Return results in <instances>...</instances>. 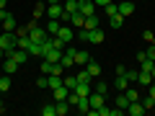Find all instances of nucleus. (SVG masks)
<instances>
[{
    "label": "nucleus",
    "mask_w": 155,
    "mask_h": 116,
    "mask_svg": "<svg viewBox=\"0 0 155 116\" xmlns=\"http://www.w3.org/2000/svg\"><path fill=\"white\" fill-rule=\"evenodd\" d=\"M5 3H8V0H0V8H5Z\"/></svg>",
    "instance_id": "45"
},
{
    "label": "nucleus",
    "mask_w": 155,
    "mask_h": 116,
    "mask_svg": "<svg viewBox=\"0 0 155 116\" xmlns=\"http://www.w3.org/2000/svg\"><path fill=\"white\" fill-rule=\"evenodd\" d=\"M54 103H57V116H65L70 111V103L67 101H54Z\"/></svg>",
    "instance_id": "24"
},
{
    "label": "nucleus",
    "mask_w": 155,
    "mask_h": 116,
    "mask_svg": "<svg viewBox=\"0 0 155 116\" xmlns=\"http://www.w3.org/2000/svg\"><path fill=\"white\" fill-rule=\"evenodd\" d=\"M52 93H54V101H67V95H70V88L60 85V88H54Z\"/></svg>",
    "instance_id": "15"
},
{
    "label": "nucleus",
    "mask_w": 155,
    "mask_h": 116,
    "mask_svg": "<svg viewBox=\"0 0 155 116\" xmlns=\"http://www.w3.org/2000/svg\"><path fill=\"white\" fill-rule=\"evenodd\" d=\"M124 75H127V80H129V83H137V75H140V70H127Z\"/></svg>",
    "instance_id": "33"
},
{
    "label": "nucleus",
    "mask_w": 155,
    "mask_h": 116,
    "mask_svg": "<svg viewBox=\"0 0 155 116\" xmlns=\"http://www.w3.org/2000/svg\"><path fill=\"white\" fill-rule=\"evenodd\" d=\"M129 85H132V83L127 80V75H116V90H119V93H124Z\"/></svg>",
    "instance_id": "16"
},
{
    "label": "nucleus",
    "mask_w": 155,
    "mask_h": 116,
    "mask_svg": "<svg viewBox=\"0 0 155 116\" xmlns=\"http://www.w3.org/2000/svg\"><path fill=\"white\" fill-rule=\"evenodd\" d=\"M11 90V75H3L0 77V93H8Z\"/></svg>",
    "instance_id": "26"
},
{
    "label": "nucleus",
    "mask_w": 155,
    "mask_h": 116,
    "mask_svg": "<svg viewBox=\"0 0 155 116\" xmlns=\"http://www.w3.org/2000/svg\"><path fill=\"white\" fill-rule=\"evenodd\" d=\"M16 47H18V49H26V52H28V47H31V39H28V36H16Z\"/></svg>",
    "instance_id": "20"
},
{
    "label": "nucleus",
    "mask_w": 155,
    "mask_h": 116,
    "mask_svg": "<svg viewBox=\"0 0 155 116\" xmlns=\"http://www.w3.org/2000/svg\"><path fill=\"white\" fill-rule=\"evenodd\" d=\"M75 77H78V83H88V85H91V80H93V77L88 75V70H85V67H80V70L75 72Z\"/></svg>",
    "instance_id": "17"
},
{
    "label": "nucleus",
    "mask_w": 155,
    "mask_h": 116,
    "mask_svg": "<svg viewBox=\"0 0 155 116\" xmlns=\"http://www.w3.org/2000/svg\"><path fill=\"white\" fill-rule=\"evenodd\" d=\"M83 28H85V31H93V28H98V21H96V16H88V18H85Z\"/></svg>",
    "instance_id": "25"
},
{
    "label": "nucleus",
    "mask_w": 155,
    "mask_h": 116,
    "mask_svg": "<svg viewBox=\"0 0 155 116\" xmlns=\"http://www.w3.org/2000/svg\"><path fill=\"white\" fill-rule=\"evenodd\" d=\"M93 3H96V5H101V8H104V5H109V3H114V0H93Z\"/></svg>",
    "instance_id": "39"
},
{
    "label": "nucleus",
    "mask_w": 155,
    "mask_h": 116,
    "mask_svg": "<svg viewBox=\"0 0 155 116\" xmlns=\"http://www.w3.org/2000/svg\"><path fill=\"white\" fill-rule=\"evenodd\" d=\"M47 36H49V34H47V28H41V26H34L31 31H28V39H31L34 44H39V41H44Z\"/></svg>",
    "instance_id": "2"
},
{
    "label": "nucleus",
    "mask_w": 155,
    "mask_h": 116,
    "mask_svg": "<svg viewBox=\"0 0 155 116\" xmlns=\"http://www.w3.org/2000/svg\"><path fill=\"white\" fill-rule=\"evenodd\" d=\"M62 8H65L67 13H75V11H78V0H65V3H62Z\"/></svg>",
    "instance_id": "30"
},
{
    "label": "nucleus",
    "mask_w": 155,
    "mask_h": 116,
    "mask_svg": "<svg viewBox=\"0 0 155 116\" xmlns=\"http://www.w3.org/2000/svg\"><path fill=\"white\" fill-rule=\"evenodd\" d=\"M3 111H5V103H3V101H0V114H3Z\"/></svg>",
    "instance_id": "44"
},
{
    "label": "nucleus",
    "mask_w": 155,
    "mask_h": 116,
    "mask_svg": "<svg viewBox=\"0 0 155 116\" xmlns=\"http://www.w3.org/2000/svg\"><path fill=\"white\" fill-rule=\"evenodd\" d=\"M124 95L129 98V103H132V101H140V93H137V88H127V90H124Z\"/></svg>",
    "instance_id": "31"
},
{
    "label": "nucleus",
    "mask_w": 155,
    "mask_h": 116,
    "mask_svg": "<svg viewBox=\"0 0 155 116\" xmlns=\"http://www.w3.org/2000/svg\"><path fill=\"white\" fill-rule=\"evenodd\" d=\"M41 116H57V103H47V106H41Z\"/></svg>",
    "instance_id": "22"
},
{
    "label": "nucleus",
    "mask_w": 155,
    "mask_h": 116,
    "mask_svg": "<svg viewBox=\"0 0 155 116\" xmlns=\"http://www.w3.org/2000/svg\"><path fill=\"white\" fill-rule=\"evenodd\" d=\"M78 11L83 13L85 18H88V16H96V3H93V0H78Z\"/></svg>",
    "instance_id": "1"
},
{
    "label": "nucleus",
    "mask_w": 155,
    "mask_h": 116,
    "mask_svg": "<svg viewBox=\"0 0 155 116\" xmlns=\"http://www.w3.org/2000/svg\"><path fill=\"white\" fill-rule=\"evenodd\" d=\"M109 26H111V28H122V26H124V16H119V13L111 16V18H109Z\"/></svg>",
    "instance_id": "21"
},
{
    "label": "nucleus",
    "mask_w": 155,
    "mask_h": 116,
    "mask_svg": "<svg viewBox=\"0 0 155 116\" xmlns=\"http://www.w3.org/2000/svg\"><path fill=\"white\" fill-rule=\"evenodd\" d=\"M3 60H5V52H3V47H0V62H3Z\"/></svg>",
    "instance_id": "42"
},
{
    "label": "nucleus",
    "mask_w": 155,
    "mask_h": 116,
    "mask_svg": "<svg viewBox=\"0 0 155 116\" xmlns=\"http://www.w3.org/2000/svg\"><path fill=\"white\" fill-rule=\"evenodd\" d=\"M88 62H91V54H88V52H75V65H78V67H85Z\"/></svg>",
    "instance_id": "14"
},
{
    "label": "nucleus",
    "mask_w": 155,
    "mask_h": 116,
    "mask_svg": "<svg viewBox=\"0 0 155 116\" xmlns=\"http://www.w3.org/2000/svg\"><path fill=\"white\" fill-rule=\"evenodd\" d=\"M44 3H47V0H44Z\"/></svg>",
    "instance_id": "47"
},
{
    "label": "nucleus",
    "mask_w": 155,
    "mask_h": 116,
    "mask_svg": "<svg viewBox=\"0 0 155 116\" xmlns=\"http://www.w3.org/2000/svg\"><path fill=\"white\" fill-rule=\"evenodd\" d=\"M3 70H5V75H13V72L18 70V62L13 60V57H5V62H3Z\"/></svg>",
    "instance_id": "13"
},
{
    "label": "nucleus",
    "mask_w": 155,
    "mask_h": 116,
    "mask_svg": "<svg viewBox=\"0 0 155 116\" xmlns=\"http://www.w3.org/2000/svg\"><path fill=\"white\" fill-rule=\"evenodd\" d=\"M8 16H11V13H8V11H5V8H0V21H5V18H8Z\"/></svg>",
    "instance_id": "40"
},
{
    "label": "nucleus",
    "mask_w": 155,
    "mask_h": 116,
    "mask_svg": "<svg viewBox=\"0 0 155 116\" xmlns=\"http://www.w3.org/2000/svg\"><path fill=\"white\" fill-rule=\"evenodd\" d=\"M85 70H88V75H91V77H98V75H101V67H98V62H93V60H91L88 65H85Z\"/></svg>",
    "instance_id": "19"
},
{
    "label": "nucleus",
    "mask_w": 155,
    "mask_h": 116,
    "mask_svg": "<svg viewBox=\"0 0 155 116\" xmlns=\"http://www.w3.org/2000/svg\"><path fill=\"white\" fill-rule=\"evenodd\" d=\"M62 13H65L62 3H54V5H47V16H49V18H62Z\"/></svg>",
    "instance_id": "8"
},
{
    "label": "nucleus",
    "mask_w": 155,
    "mask_h": 116,
    "mask_svg": "<svg viewBox=\"0 0 155 116\" xmlns=\"http://www.w3.org/2000/svg\"><path fill=\"white\" fill-rule=\"evenodd\" d=\"M155 77H153V72H145V70H140V75H137V83L142 85V88H147L150 83H153Z\"/></svg>",
    "instance_id": "11"
},
{
    "label": "nucleus",
    "mask_w": 155,
    "mask_h": 116,
    "mask_svg": "<svg viewBox=\"0 0 155 116\" xmlns=\"http://www.w3.org/2000/svg\"><path fill=\"white\" fill-rule=\"evenodd\" d=\"M54 3H60V0H47V5H54Z\"/></svg>",
    "instance_id": "43"
},
{
    "label": "nucleus",
    "mask_w": 155,
    "mask_h": 116,
    "mask_svg": "<svg viewBox=\"0 0 155 116\" xmlns=\"http://www.w3.org/2000/svg\"><path fill=\"white\" fill-rule=\"evenodd\" d=\"M16 18H13V16H8L5 18V21H3V31H16Z\"/></svg>",
    "instance_id": "23"
},
{
    "label": "nucleus",
    "mask_w": 155,
    "mask_h": 116,
    "mask_svg": "<svg viewBox=\"0 0 155 116\" xmlns=\"http://www.w3.org/2000/svg\"><path fill=\"white\" fill-rule=\"evenodd\" d=\"M75 108H78V114H88V111H91L88 95H80V98H78V103H75Z\"/></svg>",
    "instance_id": "10"
},
{
    "label": "nucleus",
    "mask_w": 155,
    "mask_h": 116,
    "mask_svg": "<svg viewBox=\"0 0 155 116\" xmlns=\"http://www.w3.org/2000/svg\"><path fill=\"white\" fill-rule=\"evenodd\" d=\"M134 13V0H124V3H119V16L129 18Z\"/></svg>",
    "instance_id": "6"
},
{
    "label": "nucleus",
    "mask_w": 155,
    "mask_h": 116,
    "mask_svg": "<svg viewBox=\"0 0 155 116\" xmlns=\"http://www.w3.org/2000/svg\"><path fill=\"white\" fill-rule=\"evenodd\" d=\"M44 13H47V5H36V8H34V18H36V21L44 16Z\"/></svg>",
    "instance_id": "34"
},
{
    "label": "nucleus",
    "mask_w": 155,
    "mask_h": 116,
    "mask_svg": "<svg viewBox=\"0 0 155 116\" xmlns=\"http://www.w3.org/2000/svg\"><path fill=\"white\" fill-rule=\"evenodd\" d=\"M60 26H62V21H60V18H49V23H47V34H49V36H57Z\"/></svg>",
    "instance_id": "12"
},
{
    "label": "nucleus",
    "mask_w": 155,
    "mask_h": 116,
    "mask_svg": "<svg viewBox=\"0 0 155 116\" xmlns=\"http://www.w3.org/2000/svg\"><path fill=\"white\" fill-rule=\"evenodd\" d=\"M147 88H150V95H153V98H155V80H153V83L147 85Z\"/></svg>",
    "instance_id": "41"
},
{
    "label": "nucleus",
    "mask_w": 155,
    "mask_h": 116,
    "mask_svg": "<svg viewBox=\"0 0 155 116\" xmlns=\"http://www.w3.org/2000/svg\"><path fill=\"white\" fill-rule=\"evenodd\" d=\"M36 88H49V85H47V75H44V77H39V80H36Z\"/></svg>",
    "instance_id": "38"
},
{
    "label": "nucleus",
    "mask_w": 155,
    "mask_h": 116,
    "mask_svg": "<svg viewBox=\"0 0 155 116\" xmlns=\"http://www.w3.org/2000/svg\"><path fill=\"white\" fill-rule=\"evenodd\" d=\"M70 23H72V26H78V28H83V23H85V16H83L80 11H75V13H72V18H70Z\"/></svg>",
    "instance_id": "18"
},
{
    "label": "nucleus",
    "mask_w": 155,
    "mask_h": 116,
    "mask_svg": "<svg viewBox=\"0 0 155 116\" xmlns=\"http://www.w3.org/2000/svg\"><path fill=\"white\" fill-rule=\"evenodd\" d=\"M127 106H129V98H127V95H124V93H119V95H116V108H127Z\"/></svg>",
    "instance_id": "27"
},
{
    "label": "nucleus",
    "mask_w": 155,
    "mask_h": 116,
    "mask_svg": "<svg viewBox=\"0 0 155 116\" xmlns=\"http://www.w3.org/2000/svg\"><path fill=\"white\" fill-rule=\"evenodd\" d=\"M104 39H106V34L101 31V28H93V31H88V36H85V41H88V44H101Z\"/></svg>",
    "instance_id": "5"
},
{
    "label": "nucleus",
    "mask_w": 155,
    "mask_h": 116,
    "mask_svg": "<svg viewBox=\"0 0 155 116\" xmlns=\"http://www.w3.org/2000/svg\"><path fill=\"white\" fill-rule=\"evenodd\" d=\"M57 39H60V41H65V44H70L72 39H75V31H72L70 26H60V31H57Z\"/></svg>",
    "instance_id": "3"
},
{
    "label": "nucleus",
    "mask_w": 155,
    "mask_h": 116,
    "mask_svg": "<svg viewBox=\"0 0 155 116\" xmlns=\"http://www.w3.org/2000/svg\"><path fill=\"white\" fill-rule=\"evenodd\" d=\"M124 111H127L129 116H142V114H145V108H142V103H140V101H132Z\"/></svg>",
    "instance_id": "9"
},
{
    "label": "nucleus",
    "mask_w": 155,
    "mask_h": 116,
    "mask_svg": "<svg viewBox=\"0 0 155 116\" xmlns=\"http://www.w3.org/2000/svg\"><path fill=\"white\" fill-rule=\"evenodd\" d=\"M93 90H96V93H101V95H106V93H109V85H106V83H98Z\"/></svg>",
    "instance_id": "35"
},
{
    "label": "nucleus",
    "mask_w": 155,
    "mask_h": 116,
    "mask_svg": "<svg viewBox=\"0 0 155 116\" xmlns=\"http://www.w3.org/2000/svg\"><path fill=\"white\" fill-rule=\"evenodd\" d=\"M140 103H142V108H145V111L155 108V98H153V95H147V98H142V101H140Z\"/></svg>",
    "instance_id": "32"
},
{
    "label": "nucleus",
    "mask_w": 155,
    "mask_h": 116,
    "mask_svg": "<svg viewBox=\"0 0 155 116\" xmlns=\"http://www.w3.org/2000/svg\"><path fill=\"white\" fill-rule=\"evenodd\" d=\"M104 13H106V16H116V13H119V5H116V3H109V5H104Z\"/></svg>",
    "instance_id": "29"
},
{
    "label": "nucleus",
    "mask_w": 155,
    "mask_h": 116,
    "mask_svg": "<svg viewBox=\"0 0 155 116\" xmlns=\"http://www.w3.org/2000/svg\"><path fill=\"white\" fill-rule=\"evenodd\" d=\"M62 83H65V88L75 90V85H78V77H75V75H67V77H62Z\"/></svg>",
    "instance_id": "28"
},
{
    "label": "nucleus",
    "mask_w": 155,
    "mask_h": 116,
    "mask_svg": "<svg viewBox=\"0 0 155 116\" xmlns=\"http://www.w3.org/2000/svg\"><path fill=\"white\" fill-rule=\"evenodd\" d=\"M44 60H49V62H62V49H60V47H54V44H52L49 49L44 52Z\"/></svg>",
    "instance_id": "4"
},
{
    "label": "nucleus",
    "mask_w": 155,
    "mask_h": 116,
    "mask_svg": "<svg viewBox=\"0 0 155 116\" xmlns=\"http://www.w3.org/2000/svg\"><path fill=\"white\" fill-rule=\"evenodd\" d=\"M88 101H91V108H101V106L106 103V95H101V93H96V90H93V93L88 95Z\"/></svg>",
    "instance_id": "7"
},
{
    "label": "nucleus",
    "mask_w": 155,
    "mask_h": 116,
    "mask_svg": "<svg viewBox=\"0 0 155 116\" xmlns=\"http://www.w3.org/2000/svg\"><path fill=\"white\" fill-rule=\"evenodd\" d=\"M142 39L147 41V44H153V41H155V34L153 31H142Z\"/></svg>",
    "instance_id": "36"
},
{
    "label": "nucleus",
    "mask_w": 155,
    "mask_h": 116,
    "mask_svg": "<svg viewBox=\"0 0 155 116\" xmlns=\"http://www.w3.org/2000/svg\"><path fill=\"white\" fill-rule=\"evenodd\" d=\"M145 54H147V57H150V60H153V62H155V41H153V44H150V47H147V49H145Z\"/></svg>",
    "instance_id": "37"
},
{
    "label": "nucleus",
    "mask_w": 155,
    "mask_h": 116,
    "mask_svg": "<svg viewBox=\"0 0 155 116\" xmlns=\"http://www.w3.org/2000/svg\"><path fill=\"white\" fill-rule=\"evenodd\" d=\"M150 72H153V77H155V65H153V70H150Z\"/></svg>",
    "instance_id": "46"
}]
</instances>
